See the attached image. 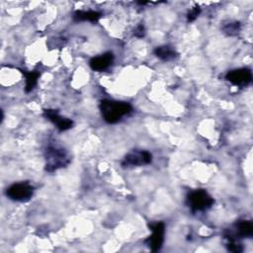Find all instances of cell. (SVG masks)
<instances>
[{
    "instance_id": "1",
    "label": "cell",
    "mask_w": 253,
    "mask_h": 253,
    "mask_svg": "<svg viewBox=\"0 0 253 253\" xmlns=\"http://www.w3.org/2000/svg\"><path fill=\"white\" fill-rule=\"evenodd\" d=\"M100 110L103 119L108 124H116L124 116L128 115L132 111V107L126 102L103 100L100 104Z\"/></svg>"
},
{
    "instance_id": "2",
    "label": "cell",
    "mask_w": 253,
    "mask_h": 253,
    "mask_svg": "<svg viewBox=\"0 0 253 253\" xmlns=\"http://www.w3.org/2000/svg\"><path fill=\"white\" fill-rule=\"evenodd\" d=\"M45 170L53 172L58 168L65 167L70 159L67 152L63 148L56 146H49L45 151Z\"/></svg>"
},
{
    "instance_id": "3",
    "label": "cell",
    "mask_w": 253,
    "mask_h": 253,
    "mask_svg": "<svg viewBox=\"0 0 253 253\" xmlns=\"http://www.w3.org/2000/svg\"><path fill=\"white\" fill-rule=\"evenodd\" d=\"M187 204L193 211H203L213 205V199L207 191L199 189L189 194Z\"/></svg>"
},
{
    "instance_id": "4",
    "label": "cell",
    "mask_w": 253,
    "mask_h": 253,
    "mask_svg": "<svg viewBox=\"0 0 253 253\" xmlns=\"http://www.w3.org/2000/svg\"><path fill=\"white\" fill-rule=\"evenodd\" d=\"M34 193L33 186L28 182H20L11 185L7 191L6 195L9 199L17 202H27L29 201Z\"/></svg>"
},
{
    "instance_id": "5",
    "label": "cell",
    "mask_w": 253,
    "mask_h": 253,
    "mask_svg": "<svg viewBox=\"0 0 253 253\" xmlns=\"http://www.w3.org/2000/svg\"><path fill=\"white\" fill-rule=\"evenodd\" d=\"M152 160L150 152L146 150H132L127 153L122 161L123 167L128 166H139L149 164Z\"/></svg>"
},
{
    "instance_id": "6",
    "label": "cell",
    "mask_w": 253,
    "mask_h": 253,
    "mask_svg": "<svg viewBox=\"0 0 253 253\" xmlns=\"http://www.w3.org/2000/svg\"><path fill=\"white\" fill-rule=\"evenodd\" d=\"M252 235H253V224L249 220H240L235 223L234 231H231L230 229H228L224 232L225 238H227L229 241H235L237 236L239 238H242V237H251Z\"/></svg>"
},
{
    "instance_id": "7",
    "label": "cell",
    "mask_w": 253,
    "mask_h": 253,
    "mask_svg": "<svg viewBox=\"0 0 253 253\" xmlns=\"http://www.w3.org/2000/svg\"><path fill=\"white\" fill-rule=\"evenodd\" d=\"M150 229L152 231V234L147 238L146 242L148 247L155 252V251H158L163 244L165 225L163 222L158 221V222L152 223L150 225Z\"/></svg>"
},
{
    "instance_id": "8",
    "label": "cell",
    "mask_w": 253,
    "mask_h": 253,
    "mask_svg": "<svg viewBox=\"0 0 253 253\" xmlns=\"http://www.w3.org/2000/svg\"><path fill=\"white\" fill-rule=\"evenodd\" d=\"M225 78L232 85L244 87L252 81V73L251 70L248 68H238L227 72Z\"/></svg>"
},
{
    "instance_id": "9",
    "label": "cell",
    "mask_w": 253,
    "mask_h": 253,
    "mask_svg": "<svg viewBox=\"0 0 253 253\" xmlns=\"http://www.w3.org/2000/svg\"><path fill=\"white\" fill-rule=\"evenodd\" d=\"M43 116L48 121L53 123L60 131H64V130H67V129L72 127L73 122L71 120L67 119V118L61 117L56 110H52V109L44 110L43 111Z\"/></svg>"
},
{
    "instance_id": "10",
    "label": "cell",
    "mask_w": 253,
    "mask_h": 253,
    "mask_svg": "<svg viewBox=\"0 0 253 253\" xmlns=\"http://www.w3.org/2000/svg\"><path fill=\"white\" fill-rule=\"evenodd\" d=\"M113 60H114L113 53L105 52L101 55L91 58L89 64H90V67L95 71H104L111 66Z\"/></svg>"
},
{
    "instance_id": "11",
    "label": "cell",
    "mask_w": 253,
    "mask_h": 253,
    "mask_svg": "<svg viewBox=\"0 0 253 253\" xmlns=\"http://www.w3.org/2000/svg\"><path fill=\"white\" fill-rule=\"evenodd\" d=\"M154 54L159 57L162 60L165 61H169L174 59L175 57H177V52L176 50L169 45H161V46H157L154 49Z\"/></svg>"
},
{
    "instance_id": "12",
    "label": "cell",
    "mask_w": 253,
    "mask_h": 253,
    "mask_svg": "<svg viewBox=\"0 0 253 253\" xmlns=\"http://www.w3.org/2000/svg\"><path fill=\"white\" fill-rule=\"evenodd\" d=\"M102 17V13L97 11H76L74 13L73 19L77 22L79 21H88V22H96Z\"/></svg>"
},
{
    "instance_id": "13",
    "label": "cell",
    "mask_w": 253,
    "mask_h": 253,
    "mask_svg": "<svg viewBox=\"0 0 253 253\" xmlns=\"http://www.w3.org/2000/svg\"><path fill=\"white\" fill-rule=\"evenodd\" d=\"M26 77V85H25V91L27 93L31 92L37 85L38 79L40 77V73L38 71H30V72H24Z\"/></svg>"
},
{
    "instance_id": "14",
    "label": "cell",
    "mask_w": 253,
    "mask_h": 253,
    "mask_svg": "<svg viewBox=\"0 0 253 253\" xmlns=\"http://www.w3.org/2000/svg\"><path fill=\"white\" fill-rule=\"evenodd\" d=\"M240 30V24L238 22H233V23H228L223 27L224 33H226L229 36H233L238 34Z\"/></svg>"
},
{
    "instance_id": "15",
    "label": "cell",
    "mask_w": 253,
    "mask_h": 253,
    "mask_svg": "<svg viewBox=\"0 0 253 253\" xmlns=\"http://www.w3.org/2000/svg\"><path fill=\"white\" fill-rule=\"evenodd\" d=\"M200 13H201V8H200L199 6H196V7L192 8V9L189 11V13L187 14V20H188V22H193V21H195V20L198 18V16L200 15Z\"/></svg>"
},
{
    "instance_id": "16",
    "label": "cell",
    "mask_w": 253,
    "mask_h": 253,
    "mask_svg": "<svg viewBox=\"0 0 253 253\" xmlns=\"http://www.w3.org/2000/svg\"><path fill=\"white\" fill-rule=\"evenodd\" d=\"M227 248L229 251L234 253H239V252H242L243 250L242 246L240 244H236L234 241H230V243L227 244Z\"/></svg>"
},
{
    "instance_id": "17",
    "label": "cell",
    "mask_w": 253,
    "mask_h": 253,
    "mask_svg": "<svg viewBox=\"0 0 253 253\" xmlns=\"http://www.w3.org/2000/svg\"><path fill=\"white\" fill-rule=\"evenodd\" d=\"M133 34H134V36H135L136 38H142V37H144V35H145L144 26H143L142 24L138 25V26L135 28Z\"/></svg>"
}]
</instances>
